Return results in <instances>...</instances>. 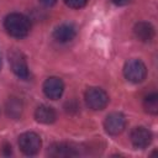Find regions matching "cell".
<instances>
[{"instance_id":"3957f363","label":"cell","mask_w":158,"mask_h":158,"mask_svg":"<svg viewBox=\"0 0 158 158\" xmlns=\"http://www.w3.org/2000/svg\"><path fill=\"white\" fill-rule=\"evenodd\" d=\"M85 102L91 110H102L109 104V95L100 88H89L85 93Z\"/></svg>"},{"instance_id":"7c38bea8","label":"cell","mask_w":158,"mask_h":158,"mask_svg":"<svg viewBox=\"0 0 158 158\" xmlns=\"http://www.w3.org/2000/svg\"><path fill=\"white\" fill-rule=\"evenodd\" d=\"M56 117H57V115H56L54 109L51 107V106H47V105H41L35 111L36 121H38L41 123H44V125H49V123L54 122Z\"/></svg>"},{"instance_id":"2e32d148","label":"cell","mask_w":158,"mask_h":158,"mask_svg":"<svg viewBox=\"0 0 158 158\" xmlns=\"http://www.w3.org/2000/svg\"><path fill=\"white\" fill-rule=\"evenodd\" d=\"M57 0H40V2L44 6H53Z\"/></svg>"},{"instance_id":"ac0fdd59","label":"cell","mask_w":158,"mask_h":158,"mask_svg":"<svg viewBox=\"0 0 158 158\" xmlns=\"http://www.w3.org/2000/svg\"><path fill=\"white\" fill-rule=\"evenodd\" d=\"M0 68H1V59H0Z\"/></svg>"},{"instance_id":"8fae6325","label":"cell","mask_w":158,"mask_h":158,"mask_svg":"<svg viewBox=\"0 0 158 158\" xmlns=\"http://www.w3.org/2000/svg\"><path fill=\"white\" fill-rule=\"evenodd\" d=\"M133 32H135V36L142 42H149L154 37L153 26L149 22H144V21L137 22L133 27Z\"/></svg>"},{"instance_id":"9a60e30c","label":"cell","mask_w":158,"mask_h":158,"mask_svg":"<svg viewBox=\"0 0 158 158\" xmlns=\"http://www.w3.org/2000/svg\"><path fill=\"white\" fill-rule=\"evenodd\" d=\"M86 1L88 0H64L67 6H69L72 9H81L86 5Z\"/></svg>"},{"instance_id":"52a82bcc","label":"cell","mask_w":158,"mask_h":158,"mask_svg":"<svg viewBox=\"0 0 158 158\" xmlns=\"http://www.w3.org/2000/svg\"><path fill=\"white\" fill-rule=\"evenodd\" d=\"M152 132L143 127V126H138V127H135L132 131H131V135H130V139H131V143L133 144V147L136 148H139V149H143L146 147H148L152 142Z\"/></svg>"},{"instance_id":"6da1fadb","label":"cell","mask_w":158,"mask_h":158,"mask_svg":"<svg viewBox=\"0 0 158 158\" xmlns=\"http://www.w3.org/2000/svg\"><path fill=\"white\" fill-rule=\"evenodd\" d=\"M4 27L10 36L16 38H22L28 35L31 30V22L25 15L14 12L5 17Z\"/></svg>"},{"instance_id":"7a4b0ae2","label":"cell","mask_w":158,"mask_h":158,"mask_svg":"<svg viewBox=\"0 0 158 158\" xmlns=\"http://www.w3.org/2000/svg\"><path fill=\"white\" fill-rule=\"evenodd\" d=\"M123 75L131 83H141L146 79L147 68L139 59H130L123 65Z\"/></svg>"},{"instance_id":"277c9868","label":"cell","mask_w":158,"mask_h":158,"mask_svg":"<svg viewBox=\"0 0 158 158\" xmlns=\"http://www.w3.org/2000/svg\"><path fill=\"white\" fill-rule=\"evenodd\" d=\"M41 137L35 132H25L19 137V147L26 156H35L41 149Z\"/></svg>"},{"instance_id":"5bb4252c","label":"cell","mask_w":158,"mask_h":158,"mask_svg":"<svg viewBox=\"0 0 158 158\" xmlns=\"http://www.w3.org/2000/svg\"><path fill=\"white\" fill-rule=\"evenodd\" d=\"M143 107L146 112L151 115H157L158 114V95L154 93V94L146 96L143 100Z\"/></svg>"},{"instance_id":"8992f818","label":"cell","mask_w":158,"mask_h":158,"mask_svg":"<svg viewBox=\"0 0 158 158\" xmlns=\"http://www.w3.org/2000/svg\"><path fill=\"white\" fill-rule=\"evenodd\" d=\"M104 127L109 135H120L126 127V118L121 112H111L104 121Z\"/></svg>"},{"instance_id":"e0dca14e","label":"cell","mask_w":158,"mask_h":158,"mask_svg":"<svg viewBox=\"0 0 158 158\" xmlns=\"http://www.w3.org/2000/svg\"><path fill=\"white\" fill-rule=\"evenodd\" d=\"M115 5H118V6H122V5H126V4H128L131 0H111Z\"/></svg>"},{"instance_id":"9c48e42d","label":"cell","mask_w":158,"mask_h":158,"mask_svg":"<svg viewBox=\"0 0 158 158\" xmlns=\"http://www.w3.org/2000/svg\"><path fill=\"white\" fill-rule=\"evenodd\" d=\"M77 35V30L74 27V25L72 23H63L59 25L54 31H53V37L56 41L64 43V42H69L72 41Z\"/></svg>"},{"instance_id":"ba28073f","label":"cell","mask_w":158,"mask_h":158,"mask_svg":"<svg viewBox=\"0 0 158 158\" xmlns=\"http://www.w3.org/2000/svg\"><path fill=\"white\" fill-rule=\"evenodd\" d=\"M64 91V84L62 81V79L57 78V77H51L48 79H46V81L43 83V93L46 94L47 98L52 99V100H57L62 96Z\"/></svg>"},{"instance_id":"5b68a950","label":"cell","mask_w":158,"mask_h":158,"mask_svg":"<svg viewBox=\"0 0 158 158\" xmlns=\"http://www.w3.org/2000/svg\"><path fill=\"white\" fill-rule=\"evenodd\" d=\"M9 62H10L11 69L15 73L16 77H19L20 79H23V80L28 79L30 72H28L27 62H26L25 56L21 52H19L16 49H12L9 53Z\"/></svg>"},{"instance_id":"30bf717a","label":"cell","mask_w":158,"mask_h":158,"mask_svg":"<svg viewBox=\"0 0 158 158\" xmlns=\"http://www.w3.org/2000/svg\"><path fill=\"white\" fill-rule=\"evenodd\" d=\"M48 153L52 157H74L79 154V151L68 143H54L49 147Z\"/></svg>"},{"instance_id":"4fadbf2b","label":"cell","mask_w":158,"mask_h":158,"mask_svg":"<svg viewBox=\"0 0 158 158\" xmlns=\"http://www.w3.org/2000/svg\"><path fill=\"white\" fill-rule=\"evenodd\" d=\"M6 114L12 118H17L22 114V102H21V100H19L17 98L9 99V101L6 102Z\"/></svg>"}]
</instances>
